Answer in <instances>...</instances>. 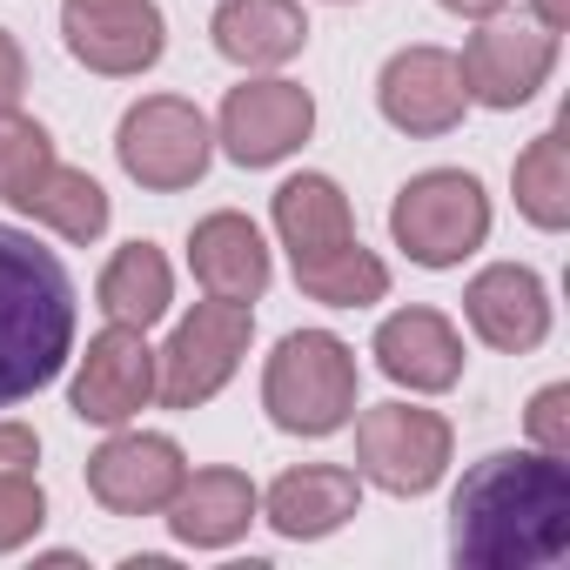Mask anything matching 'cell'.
I'll return each mask as SVG.
<instances>
[{
	"instance_id": "cell-1",
	"label": "cell",
	"mask_w": 570,
	"mask_h": 570,
	"mask_svg": "<svg viewBox=\"0 0 570 570\" xmlns=\"http://www.w3.org/2000/svg\"><path fill=\"white\" fill-rule=\"evenodd\" d=\"M570 543V463L497 450L450 497V557L470 570H537Z\"/></svg>"
},
{
	"instance_id": "cell-2",
	"label": "cell",
	"mask_w": 570,
	"mask_h": 570,
	"mask_svg": "<svg viewBox=\"0 0 570 570\" xmlns=\"http://www.w3.org/2000/svg\"><path fill=\"white\" fill-rule=\"evenodd\" d=\"M75 356V282L55 248L0 222V410L41 396Z\"/></svg>"
},
{
	"instance_id": "cell-3",
	"label": "cell",
	"mask_w": 570,
	"mask_h": 570,
	"mask_svg": "<svg viewBox=\"0 0 570 570\" xmlns=\"http://www.w3.org/2000/svg\"><path fill=\"white\" fill-rule=\"evenodd\" d=\"M262 410L289 436H336L356 416V350L330 330L282 336L262 370Z\"/></svg>"
},
{
	"instance_id": "cell-4",
	"label": "cell",
	"mask_w": 570,
	"mask_h": 570,
	"mask_svg": "<svg viewBox=\"0 0 570 570\" xmlns=\"http://www.w3.org/2000/svg\"><path fill=\"white\" fill-rule=\"evenodd\" d=\"M390 235L416 268H456L490 235V195L463 168H430L390 202Z\"/></svg>"
},
{
	"instance_id": "cell-5",
	"label": "cell",
	"mask_w": 570,
	"mask_h": 570,
	"mask_svg": "<svg viewBox=\"0 0 570 570\" xmlns=\"http://www.w3.org/2000/svg\"><path fill=\"white\" fill-rule=\"evenodd\" d=\"M248 336H255V309H248V303H222V296L195 303V309L175 323L168 350L155 356V396H161L168 410H202V403H208L215 390H228V376L242 370Z\"/></svg>"
},
{
	"instance_id": "cell-6",
	"label": "cell",
	"mask_w": 570,
	"mask_h": 570,
	"mask_svg": "<svg viewBox=\"0 0 570 570\" xmlns=\"http://www.w3.org/2000/svg\"><path fill=\"white\" fill-rule=\"evenodd\" d=\"M115 155L121 168L155 188V195H175V188H195L208 175V155H215V128L202 121L195 101L181 95H148L121 115V135H115Z\"/></svg>"
},
{
	"instance_id": "cell-7",
	"label": "cell",
	"mask_w": 570,
	"mask_h": 570,
	"mask_svg": "<svg viewBox=\"0 0 570 570\" xmlns=\"http://www.w3.org/2000/svg\"><path fill=\"white\" fill-rule=\"evenodd\" d=\"M450 423L416 403H376L356 416V476L390 497H423L450 470Z\"/></svg>"
},
{
	"instance_id": "cell-8",
	"label": "cell",
	"mask_w": 570,
	"mask_h": 570,
	"mask_svg": "<svg viewBox=\"0 0 570 570\" xmlns=\"http://www.w3.org/2000/svg\"><path fill=\"white\" fill-rule=\"evenodd\" d=\"M309 128H316L309 88L268 75V81L228 88L222 121H215V141H222V155H228L235 168H275V161H289V155L309 141Z\"/></svg>"
},
{
	"instance_id": "cell-9",
	"label": "cell",
	"mask_w": 570,
	"mask_h": 570,
	"mask_svg": "<svg viewBox=\"0 0 570 570\" xmlns=\"http://www.w3.org/2000/svg\"><path fill=\"white\" fill-rule=\"evenodd\" d=\"M463 95L470 101H483V108H523L543 81H550V68H557V35L550 28H537V21H483L476 35H470V48H463Z\"/></svg>"
},
{
	"instance_id": "cell-10",
	"label": "cell",
	"mask_w": 570,
	"mask_h": 570,
	"mask_svg": "<svg viewBox=\"0 0 570 570\" xmlns=\"http://www.w3.org/2000/svg\"><path fill=\"white\" fill-rule=\"evenodd\" d=\"M61 35L68 55L95 75H148L168 48V21L155 0H68Z\"/></svg>"
},
{
	"instance_id": "cell-11",
	"label": "cell",
	"mask_w": 570,
	"mask_h": 570,
	"mask_svg": "<svg viewBox=\"0 0 570 570\" xmlns=\"http://www.w3.org/2000/svg\"><path fill=\"white\" fill-rule=\"evenodd\" d=\"M181 476H188L181 443L155 436V430H121V436H108L88 456V490L115 517H155V510H168V497L181 490Z\"/></svg>"
},
{
	"instance_id": "cell-12",
	"label": "cell",
	"mask_w": 570,
	"mask_h": 570,
	"mask_svg": "<svg viewBox=\"0 0 570 570\" xmlns=\"http://www.w3.org/2000/svg\"><path fill=\"white\" fill-rule=\"evenodd\" d=\"M148 396H155V350H148V330L108 323V330L88 343L81 370H75V390H68L75 416H81V423H101V430H121L128 416L148 410Z\"/></svg>"
},
{
	"instance_id": "cell-13",
	"label": "cell",
	"mask_w": 570,
	"mask_h": 570,
	"mask_svg": "<svg viewBox=\"0 0 570 570\" xmlns=\"http://www.w3.org/2000/svg\"><path fill=\"white\" fill-rule=\"evenodd\" d=\"M376 108L403 135H450L463 121V108H470L456 55H443V48H403V55H390L383 81H376Z\"/></svg>"
},
{
	"instance_id": "cell-14",
	"label": "cell",
	"mask_w": 570,
	"mask_h": 570,
	"mask_svg": "<svg viewBox=\"0 0 570 570\" xmlns=\"http://www.w3.org/2000/svg\"><path fill=\"white\" fill-rule=\"evenodd\" d=\"M463 316L470 330L503 350V356H523L550 336V289H543V275L523 268V262H490L470 289H463Z\"/></svg>"
},
{
	"instance_id": "cell-15",
	"label": "cell",
	"mask_w": 570,
	"mask_h": 570,
	"mask_svg": "<svg viewBox=\"0 0 570 570\" xmlns=\"http://www.w3.org/2000/svg\"><path fill=\"white\" fill-rule=\"evenodd\" d=\"M376 370L416 396H436V390H456L463 376V336L450 316L436 309H396L383 316L376 330Z\"/></svg>"
},
{
	"instance_id": "cell-16",
	"label": "cell",
	"mask_w": 570,
	"mask_h": 570,
	"mask_svg": "<svg viewBox=\"0 0 570 570\" xmlns=\"http://www.w3.org/2000/svg\"><path fill=\"white\" fill-rule=\"evenodd\" d=\"M356 510H363V483H356V470H336V463H303L289 476H275L262 497V517L289 543L336 537Z\"/></svg>"
},
{
	"instance_id": "cell-17",
	"label": "cell",
	"mask_w": 570,
	"mask_h": 570,
	"mask_svg": "<svg viewBox=\"0 0 570 570\" xmlns=\"http://www.w3.org/2000/svg\"><path fill=\"white\" fill-rule=\"evenodd\" d=\"M188 268H195V282H202L208 296H222V303H255V296L268 289L262 228H255L248 215H235V208L195 222V235H188Z\"/></svg>"
},
{
	"instance_id": "cell-18",
	"label": "cell",
	"mask_w": 570,
	"mask_h": 570,
	"mask_svg": "<svg viewBox=\"0 0 570 570\" xmlns=\"http://www.w3.org/2000/svg\"><path fill=\"white\" fill-rule=\"evenodd\" d=\"M255 510H262V497L242 470H195L168 497V530L195 550H228L255 523Z\"/></svg>"
},
{
	"instance_id": "cell-19",
	"label": "cell",
	"mask_w": 570,
	"mask_h": 570,
	"mask_svg": "<svg viewBox=\"0 0 570 570\" xmlns=\"http://www.w3.org/2000/svg\"><path fill=\"white\" fill-rule=\"evenodd\" d=\"M208 35H215V55L235 68H282L303 55L309 21L296 0H222Z\"/></svg>"
},
{
	"instance_id": "cell-20",
	"label": "cell",
	"mask_w": 570,
	"mask_h": 570,
	"mask_svg": "<svg viewBox=\"0 0 570 570\" xmlns=\"http://www.w3.org/2000/svg\"><path fill=\"white\" fill-rule=\"evenodd\" d=\"M275 235L296 262H316L343 242H356L350 228V195L330 181V175H289L275 188Z\"/></svg>"
},
{
	"instance_id": "cell-21",
	"label": "cell",
	"mask_w": 570,
	"mask_h": 570,
	"mask_svg": "<svg viewBox=\"0 0 570 570\" xmlns=\"http://www.w3.org/2000/svg\"><path fill=\"white\" fill-rule=\"evenodd\" d=\"M95 296H101V316L108 323H128V330H155L175 303V275H168V255L155 242H128L101 282H95Z\"/></svg>"
},
{
	"instance_id": "cell-22",
	"label": "cell",
	"mask_w": 570,
	"mask_h": 570,
	"mask_svg": "<svg viewBox=\"0 0 570 570\" xmlns=\"http://www.w3.org/2000/svg\"><path fill=\"white\" fill-rule=\"evenodd\" d=\"M14 208L35 215L41 228H55L61 242H101L108 235V188L88 168H68V161H55Z\"/></svg>"
},
{
	"instance_id": "cell-23",
	"label": "cell",
	"mask_w": 570,
	"mask_h": 570,
	"mask_svg": "<svg viewBox=\"0 0 570 570\" xmlns=\"http://www.w3.org/2000/svg\"><path fill=\"white\" fill-rule=\"evenodd\" d=\"M510 188H517V208L530 228H550V235L570 228V141H563V128H543L517 155Z\"/></svg>"
},
{
	"instance_id": "cell-24",
	"label": "cell",
	"mask_w": 570,
	"mask_h": 570,
	"mask_svg": "<svg viewBox=\"0 0 570 570\" xmlns=\"http://www.w3.org/2000/svg\"><path fill=\"white\" fill-rule=\"evenodd\" d=\"M296 282H303L309 303H330V309H370L390 296V268L363 242H343L316 262H296Z\"/></svg>"
},
{
	"instance_id": "cell-25",
	"label": "cell",
	"mask_w": 570,
	"mask_h": 570,
	"mask_svg": "<svg viewBox=\"0 0 570 570\" xmlns=\"http://www.w3.org/2000/svg\"><path fill=\"white\" fill-rule=\"evenodd\" d=\"M55 168V141L35 115L0 108V202H21L41 175Z\"/></svg>"
},
{
	"instance_id": "cell-26",
	"label": "cell",
	"mask_w": 570,
	"mask_h": 570,
	"mask_svg": "<svg viewBox=\"0 0 570 570\" xmlns=\"http://www.w3.org/2000/svg\"><path fill=\"white\" fill-rule=\"evenodd\" d=\"M41 523H48V497H41L35 470H0V557L21 550Z\"/></svg>"
},
{
	"instance_id": "cell-27",
	"label": "cell",
	"mask_w": 570,
	"mask_h": 570,
	"mask_svg": "<svg viewBox=\"0 0 570 570\" xmlns=\"http://www.w3.org/2000/svg\"><path fill=\"white\" fill-rule=\"evenodd\" d=\"M523 423H530V443H537V450L570 456V390H563V383L537 390V396H530V410H523Z\"/></svg>"
},
{
	"instance_id": "cell-28",
	"label": "cell",
	"mask_w": 570,
	"mask_h": 570,
	"mask_svg": "<svg viewBox=\"0 0 570 570\" xmlns=\"http://www.w3.org/2000/svg\"><path fill=\"white\" fill-rule=\"evenodd\" d=\"M41 463V436L28 423H0V470H35Z\"/></svg>"
},
{
	"instance_id": "cell-29",
	"label": "cell",
	"mask_w": 570,
	"mask_h": 570,
	"mask_svg": "<svg viewBox=\"0 0 570 570\" xmlns=\"http://www.w3.org/2000/svg\"><path fill=\"white\" fill-rule=\"evenodd\" d=\"M21 88H28V61H21V41L0 28V108H14L21 101Z\"/></svg>"
},
{
	"instance_id": "cell-30",
	"label": "cell",
	"mask_w": 570,
	"mask_h": 570,
	"mask_svg": "<svg viewBox=\"0 0 570 570\" xmlns=\"http://www.w3.org/2000/svg\"><path fill=\"white\" fill-rule=\"evenodd\" d=\"M436 8H450V14H463V21H490L503 0H436Z\"/></svg>"
},
{
	"instance_id": "cell-31",
	"label": "cell",
	"mask_w": 570,
	"mask_h": 570,
	"mask_svg": "<svg viewBox=\"0 0 570 570\" xmlns=\"http://www.w3.org/2000/svg\"><path fill=\"white\" fill-rule=\"evenodd\" d=\"M563 21H570V0H537V28L563 35Z\"/></svg>"
}]
</instances>
